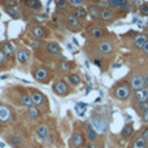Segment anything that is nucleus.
Here are the masks:
<instances>
[{"mask_svg": "<svg viewBox=\"0 0 148 148\" xmlns=\"http://www.w3.org/2000/svg\"><path fill=\"white\" fill-rule=\"evenodd\" d=\"M131 94V86L129 83H122L114 90V96L118 100H126Z\"/></svg>", "mask_w": 148, "mask_h": 148, "instance_id": "obj_1", "label": "nucleus"}, {"mask_svg": "<svg viewBox=\"0 0 148 148\" xmlns=\"http://www.w3.org/2000/svg\"><path fill=\"white\" fill-rule=\"evenodd\" d=\"M84 144V135L81 131H74L70 138V147L72 148H81Z\"/></svg>", "mask_w": 148, "mask_h": 148, "instance_id": "obj_2", "label": "nucleus"}, {"mask_svg": "<svg viewBox=\"0 0 148 148\" xmlns=\"http://www.w3.org/2000/svg\"><path fill=\"white\" fill-rule=\"evenodd\" d=\"M53 92L59 96H65L69 94V87L64 81H57L53 83Z\"/></svg>", "mask_w": 148, "mask_h": 148, "instance_id": "obj_3", "label": "nucleus"}, {"mask_svg": "<svg viewBox=\"0 0 148 148\" xmlns=\"http://www.w3.org/2000/svg\"><path fill=\"white\" fill-rule=\"evenodd\" d=\"M13 117V112L8 105L0 104V122H9Z\"/></svg>", "mask_w": 148, "mask_h": 148, "instance_id": "obj_4", "label": "nucleus"}, {"mask_svg": "<svg viewBox=\"0 0 148 148\" xmlns=\"http://www.w3.org/2000/svg\"><path fill=\"white\" fill-rule=\"evenodd\" d=\"M144 86H146V81H144V77L143 75L136 74V75H134L133 78H131V88H133V90L138 91V90L144 88Z\"/></svg>", "mask_w": 148, "mask_h": 148, "instance_id": "obj_5", "label": "nucleus"}, {"mask_svg": "<svg viewBox=\"0 0 148 148\" xmlns=\"http://www.w3.org/2000/svg\"><path fill=\"white\" fill-rule=\"evenodd\" d=\"M34 77H35V79L39 82H46L49 77V72L46 68H38V69L34 72Z\"/></svg>", "mask_w": 148, "mask_h": 148, "instance_id": "obj_6", "label": "nucleus"}, {"mask_svg": "<svg viewBox=\"0 0 148 148\" xmlns=\"http://www.w3.org/2000/svg\"><path fill=\"white\" fill-rule=\"evenodd\" d=\"M147 146H148V139L144 138L143 135H139L133 140L130 148H147Z\"/></svg>", "mask_w": 148, "mask_h": 148, "instance_id": "obj_7", "label": "nucleus"}, {"mask_svg": "<svg viewBox=\"0 0 148 148\" xmlns=\"http://www.w3.org/2000/svg\"><path fill=\"white\" fill-rule=\"evenodd\" d=\"M31 99H33V104L35 105V107H39V105H42L44 101H46L44 95L39 91H34L33 94H31Z\"/></svg>", "mask_w": 148, "mask_h": 148, "instance_id": "obj_8", "label": "nucleus"}, {"mask_svg": "<svg viewBox=\"0 0 148 148\" xmlns=\"http://www.w3.org/2000/svg\"><path fill=\"white\" fill-rule=\"evenodd\" d=\"M135 100L138 101V104L139 103H144V101H147V99H148V88H142V90H138V91H135Z\"/></svg>", "mask_w": 148, "mask_h": 148, "instance_id": "obj_9", "label": "nucleus"}, {"mask_svg": "<svg viewBox=\"0 0 148 148\" xmlns=\"http://www.w3.org/2000/svg\"><path fill=\"white\" fill-rule=\"evenodd\" d=\"M147 42H148V38L146 34H138V35L134 38V46L138 47V48H143Z\"/></svg>", "mask_w": 148, "mask_h": 148, "instance_id": "obj_10", "label": "nucleus"}, {"mask_svg": "<svg viewBox=\"0 0 148 148\" xmlns=\"http://www.w3.org/2000/svg\"><path fill=\"white\" fill-rule=\"evenodd\" d=\"M36 135H38V138L40 139L42 142L46 140L47 136H48V127H47L46 125H40L36 127Z\"/></svg>", "mask_w": 148, "mask_h": 148, "instance_id": "obj_11", "label": "nucleus"}, {"mask_svg": "<svg viewBox=\"0 0 148 148\" xmlns=\"http://www.w3.org/2000/svg\"><path fill=\"white\" fill-rule=\"evenodd\" d=\"M134 134V127L131 123H126L125 126H123V129L121 130V136L125 139H129L131 138V135Z\"/></svg>", "mask_w": 148, "mask_h": 148, "instance_id": "obj_12", "label": "nucleus"}, {"mask_svg": "<svg viewBox=\"0 0 148 148\" xmlns=\"http://www.w3.org/2000/svg\"><path fill=\"white\" fill-rule=\"evenodd\" d=\"M86 134H87V138H88L90 142L96 140L97 134H96V131H95V127L92 125H90V123H87V126H86Z\"/></svg>", "mask_w": 148, "mask_h": 148, "instance_id": "obj_13", "label": "nucleus"}, {"mask_svg": "<svg viewBox=\"0 0 148 148\" xmlns=\"http://www.w3.org/2000/svg\"><path fill=\"white\" fill-rule=\"evenodd\" d=\"M99 49H100V52H103V53H110V52L113 51V44L110 43V42L104 40L99 44Z\"/></svg>", "mask_w": 148, "mask_h": 148, "instance_id": "obj_14", "label": "nucleus"}, {"mask_svg": "<svg viewBox=\"0 0 148 148\" xmlns=\"http://www.w3.org/2000/svg\"><path fill=\"white\" fill-rule=\"evenodd\" d=\"M27 114L30 116V118H33V120H39V118H40V110L38 109V107L31 105L27 109Z\"/></svg>", "mask_w": 148, "mask_h": 148, "instance_id": "obj_15", "label": "nucleus"}, {"mask_svg": "<svg viewBox=\"0 0 148 148\" xmlns=\"http://www.w3.org/2000/svg\"><path fill=\"white\" fill-rule=\"evenodd\" d=\"M23 4L31 9H40L42 8V3L39 0H23Z\"/></svg>", "mask_w": 148, "mask_h": 148, "instance_id": "obj_16", "label": "nucleus"}, {"mask_svg": "<svg viewBox=\"0 0 148 148\" xmlns=\"http://www.w3.org/2000/svg\"><path fill=\"white\" fill-rule=\"evenodd\" d=\"M90 35H92L94 38H101V36H104V30H103L101 27H97V26H94V27H91L88 30Z\"/></svg>", "mask_w": 148, "mask_h": 148, "instance_id": "obj_17", "label": "nucleus"}, {"mask_svg": "<svg viewBox=\"0 0 148 148\" xmlns=\"http://www.w3.org/2000/svg\"><path fill=\"white\" fill-rule=\"evenodd\" d=\"M29 57H30V55H29V52L26 51V49H20V51L17 52V60L20 62H22V64H25V62L27 61Z\"/></svg>", "mask_w": 148, "mask_h": 148, "instance_id": "obj_18", "label": "nucleus"}, {"mask_svg": "<svg viewBox=\"0 0 148 148\" xmlns=\"http://www.w3.org/2000/svg\"><path fill=\"white\" fill-rule=\"evenodd\" d=\"M100 17L104 21H110L113 18V12L110 10V8H105V9H103L100 12Z\"/></svg>", "mask_w": 148, "mask_h": 148, "instance_id": "obj_19", "label": "nucleus"}, {"mask_svg": "<svg viewBox=\"0 0 148 148\" xmlns=\"http://www.w3.org/2000/svg\"><path fill=\"white\" fill-rule=\"evenodd\" d=\"M33 35L35 38H44L46 36V30H44L42 26H35L33 29Z\"/></svg>", "mask_w": 148, "mask_h": 148, "instance_id": "obj_20", "label": "nucleus"}, {"mask_svg": "<svg viewBox=\"0 0 148 148\" xmlns=\"http://www.w3.org/2000/svg\"><path fill=\"white\" fill-rule=\"evenodd\" d=\"M21 104L25 105V107H27V108L31 107V105H34L33 99H31V95H27V94L22 95V97H21Z\"/></svg>", "mask_w": 148, "mask_h": 148, "instance_id": "obj_21", "label": "nucleus"}, {"mask_svg": "<svg viewBox=\"0 0 148 148\" xmlns=\"http://www.w3.org/2000/svg\"><path fill=\"white\" fill-rule=\"evenodd\" d=\"M66 23L69 26H72V27H74V29H78L79 26H81V23H79V20H78V18H75L74 16H70V17L66 18Z\"/></svg>", "mask_w": 148, "mask_h": 148, "instance_id": "obj_22", "label": "nucleus"}, {"mask_svg": "<svg viewBox=\"0 0 148 148\" xmlns=\"http://www.w3.org/2000/svg\"><path fill=\"white\" fill-rule=\"evenodd\" d=\"M73 16L75 18H84L87 16V12L83 9V8L78 7V8H75V9L73 10Z\"/></svg>", "mask_w": 148, "mask_h": 148, "instance_id": "obj_23", "label": "nucleus"}, {"mask_svg": "<svg viewBox=\"0 0 148 148\" xmlns=\"http://www.w3.org/2000/svg\"><path fill=\"white\" fill-rule=\"evenodd\" d=\"M3 52H4L5 56H9V57H12L14 55V51H13V47L10 43H5L3 46Z\"/></svg>", "mask_w": 148, "mask_h": 148, "instance_id": "obj_24", "label": "nucleus"}, {"mask_svg": "<svg viewBox=\"0 0 148 148\" xmlns=\"http://www.w3.org/2000/svg\"><path fill=\"white\" fill-rule=\"evenodd\" d=\"M47 49H48L49 52H52V53H55V55H59L60 52H61L59 44H56V43H48L47 44Z\"/></svg>", "mask_w": 148, "mask_h": 148, "instance_id": "obj_25", "label": "nucleus"}, {"mask_svg": "<svg viewBox=\"0 0 148 148\" xmlns=\"http://www.w3.org/2000/svg\"><path fill=\"white\" fill-rule=\"evenodd\" d=\"M92 122H94V126L97 129V130H100L103 133V131H105V127H107V126H105V123L103 122V120H97V118H94V120H92Z\"/></svg>", "mask_w": 148, "mask_h": 148, "instance_id": "obj_26", "label": "nucleus"}, {"mask_svg": "<svg viewBox=\"0 0 148 148\" xmlns=\"http://www.w3.org/2000/svg\"><path fill=\"white\" fill-rule=\"evenodd\" d=\"M5 12H7L12 18H18L20 17V12L16 10L13 7H5Z\"/></svg>", "mask_w": 148, "mask_h": 148, "instance_id": "obj_27", "label": "nucleus"}, {"mask_svg": "<svg viewBox=\"0 0 148 148\" xmlns=\"http://www.w3.org/2000/svg\"><path fill=\"white\" fill-rule=\"evenodd\" d=\"M69 82L73 84V86H77V84L81 83V77L78 74H70L69 75Z\"/></svg>", "mask_w": 148, "mask_h": 148, "instance_id": "obj_28", "label": "nucleus"}, {"mask_svg": "<svg viewBox=\"0 0 148 148\" xmlns=\"http://www.w3.org/2000/svg\"><path fill=\"white\" fill-rule=\"evenodd\" d=\"M122 0H108V5L110 8H121Z\"/></svg>", "mask_w": 148, "mask_h": 148, "instance_id": "obj_29", "label": "nucleus"}, {"mask_svg": "<svg viewBox=\"0 0 148 148\" xmlns=\"http://www.w3.org/2000/svg\"><path fill=\"white\" fill-rule=\"evenodd\" d=\"M88 13L92 16L94 18H97V17H100V12L96 9V8H94V7H91V8H88Z\"/></svg>", "mask_w": 148, "mask_h": 148, "instance_id": "obj_30", "label": "nucleus"}, {"mask_svg": "<svg viewBox=\"0 0 148 148\" xmlns=\"http://www.w3.org/2000/svg\"><path fill=\"white\" fill-rule=\"evenodd\" d=\"M56 5H57V8H60V9H64V8H66V5H68V0H56Z\"/></svg>", "mask_w": 148, "mask_h": 148, "instance_id": "obj_31", "label": "nucleus"}, {"mask_svg": "<svg viewBox=\"0 0 148 148\" xmlns=\"http://www.w3.org/2000/svg\"><path fill=\"white\" fill-rule=\"evenodd\" d=\"M69 64H68V62H60L59 64V69L61 70V72H68V70H69Z\"/></svg>", "mask_w": 148, "mask_h": 148, "instance_id": "obj_32", "label": "nucleus"}, {"mask_svg": "<svg viewBox=\"0 0 148 148\" xmlns=\"http://www.w3.org/2000/svg\"><path fill=\"white\" fill-rule=\"evenodd\" d=\"M10 143H12L14 147H17L21 144V139L18 138V136H12V138H10Z\"/></svg>", "mask_w": 148, "mask_h": 148, "instance_id": "obj_33", "label": "nucleus"}, {"mask_svg": "<svg viewBox=\"0 0 148 148\" xmlns=\"http://www.w3.org/2000/svg\"><path fill=\"white\" fill-rule=\"evenodd\" d=\"M140 14L142 16H147L148 14V4H143L140 7Z\"/></svg>", "mask_w": 148, "mask_h": 148, "instance_id": "obj_34", "label": "nucleus"}, {"mask_svg": "<svg viewBox=\"0 0 148 148\" xmlns=\"http://www.w3.org/2000/svg\"><path fill=\"white\" fill-rule=\"evenodd\" d=\"M138 108H139L140 110H143V112H144V110H147V109H148V101L139 103V104H138Z\"/></svg>", "mask_w": 148, "mask_h": 148, "instance_id": "obj_35", "label": "nucleus"}, {"mask_svg": "<svg viewBox=\"0 0 148 148\" xmlns=\"http://www.w3.org/2000/svg\"><path fill=\"white\" fill-rule=\"evenodd\" d=\"M69 1L74 7H81V5L83 4V0H69Z\"/></svg>", "mask_w": 148, "mask_h": 148, "instance_id": "obj_36", "label": "nucleus"}, {"mask_svg": "<svg viewBox=\"0 0 148 148\" xmlns=\"http://www.w3.org/2000/svg\"><path fill=\"white\" fill-rule=\"evenodd\" d=\"M142 120H143L144 123H148V109L143 112V114H142Z\"/></svg>", "mask_w": 148, "mask_h": 148, "instance_id": "obj_37", "label": "nucleus"}, {"mask_svg": "<svg viewBox=\"0 0 148 148\" xmlns=\"http://www.w3.org/2000/svg\"><path fill=\"white\" fill-rule=\"evenodd\" d=\"M35 20H38V21H46L47 20V16L46 14H36L35 16Z\"/></svg>", "mask_w": 148, "mask_h": 148, "instance_id": "obj_38", "label": "nucleus"}, {"mask_svg": "<svg viewBox=\"0 0 148 148\" xmlns=\"http://www.w3.org/2000/svg\"><path fill=\"white\" fill-rule=\"evenodd\" d=\"M86 148H99V147H97V144L95 143V142H90V143L87 144Z\"/></svg>", "mask_w": 148, "mask_h": 148, "instance_id": "obj_39", "label": "nucleus"}, {"mask_svg": "<svg viewBox=\"0 0 148 148\" xmlns=\"http://www.w3.org/2000/svg\"><path fill=\"white\" fill-rule=\"evenodd\" d=\"M31 46H33L34 48H36V47L40 46V42H39V40H34V42H31Z\"/></svg>", "mask_w": 148, "mask_h": 148, "instance_id": "obj_40", "label": "nucleus"}, {"mask_svg": "<svg viewBox=\"0 0 148 148\" xmlns=\"http://www.w3.org/2000/svg\"><path fill=\"white\" fill-rule=\"evenodd\" d=\"M5 3H8V5H9V7H14V4H16L14 0H8V1H5Z\"/></svg>", "mask_w": 148, "mask_h": 148, "instance_id": "obj_41", "label": "nucleus"}, {"mask_svg": "<svg viewBox=\"0 0 148 148\" xmlns=\"http://www.w3.org/2000/svg\"><path fill=\"white\" fill-rule=\"evenodd\" d=\"M4 56H5V55H4V52H3V51H0V64H1V62L4 61Z\"/></svg>", "mask_w": 148, "mask_h": 148, "instance_id": "obj_42", "label": "nucleus"}, {"mask_svg": "<svg viewBox=\"0 0 148 148\" xmlns=\"http://www.w3.org/2000/svg\"><path fill=\"white\" fill-rule=\"evenodd\" d=\"M142 135H143V136H144V138H147V139H148V127H147V129H146V130H144V131H143V133H142Z\"/></svg>", "mask_w": 148, "mask_h": 148, "instance_id": "obj_43", "label": "nucleus"}, {"mask_svg": "<svg viewBox=\"0 0 148 148\" xmlns=\"http://www.w3.org/2000/svg\"><path fill=\"white\" fill-rule=\"evenodd\" d=\"M143 51H144V52H146V53L148 55V42H147L146 44H144V47H143Z\"/></svg>", "mask_w": 148, "mask_h": 148, "instance_id": "obj_44", "label": "nucleus"}, {"mask_svg": "<svg viewBox=\"0 0 148 148\" xmlns=\"http://www.w3.org/2000/svg\"><path fill=\"white\" fill-rule=\"evenodd\" d=\"M144 81H146V86H148V74L144 75Z\"/></svg>", "mask_w": 148, "mask_h": 148, "instance_id": "obj_45", "label": "nucleus"}, {"mask_svg": "<svg viewBox=\"0 0 148 148\" xmlns=\"http://www.w3.org/2000/svg\"><path fill=\"white\" fill-rule=\"evenodd\" d=\"M95 64H96V65H97V66H99V68L101 66V62H100L99 60H95Z\"/></svg>", "mask_w": 148, "mask_h": 148, "instance_id": "obj_46", "label": "nucleus"}, {"mask_svg": "<svg viewBox=\"0 0 148 148\" xmlns=\"http://www.w3.org/2000/svg\"><path fill=\"white\" fill-rule=\"evenodd\" d=\"M147 101H148V99H147Z\"/></svg>", "mask_w": 148, "mask_h": 148, "instance_id": "obj_47", "label": "nucleus"}, {"mask_svg": "<svg viewBox=\"0 0 148 148\" xmlns=\"http://www.w3.org/2000/svg\"><path fill=\"white\" fill-rule=\"evenodd\" d=\"M103 1H104V0H103Z\"/></svg>", "mask_w": 148, "mask_h": 148, "instance_id": "obj_48", "label": "nucleus"}]
</instances>
